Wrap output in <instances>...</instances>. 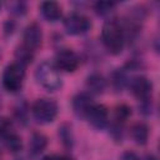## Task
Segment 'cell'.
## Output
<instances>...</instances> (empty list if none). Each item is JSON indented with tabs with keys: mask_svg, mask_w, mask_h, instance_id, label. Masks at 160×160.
I'll use <instances>...</instances> for the list:
<instances>
[{
	"mask_svg": "<svg viewBox=\"0 0 160 160\" xmlns=\"http://www.w3.org/2000/svg\"><path fill=\"white\" fill-rule=\"evenodd\" d=\"M101 40L104 46L110 54L112 55L120 54L125 44L122 25L115 19H110L105 21L101 29Z\"/></svg>",
	"mask_w": 160,
	"mask_h": 160,
	"instance_id": "1",
	"label": "cell"
},
{
	"mask_svg": "<svg viewBox=\"0 0 160 160\" xmlns=\"http://www.w3.org/2000/svg\"><path fill=\"white\" fill-rule=\"evenodd\" d=\"M35 80L41 88H44L49 92L58 91L62 86L60 71L58 70L55 64L49 60H45L38 65L35 70Z\"/></svg>",
	"mask_w": 160,
	"mask_h": 160,
	"instance_id": "2",
	"label": "cell"
},
{
	"mask_svg": "<svg viewBox=\"0 0 160 160\" xmlns=\"http://www.w3.org/2000/svg\"><path fill=\"white\" fill-rule=\"evenodd\" d=\"M58 111H59L58 102L48 98L38 99L31 105L32 118L38 124H41V125L52 122L58 116Z\"/></svg>",
	"mask_w": 160,
	"mask_h": 160,
	"instance_id": "3",
	"label": "cell"
},
{
	"mask_svg": "<svg viewBox=\"0 0 160 160\" xmlns=\"http://www.w3.org/2000/svg\"><path fill=\"white\" fill-rule=\"evenodd\" d=\"M25 80V66L18 64V62H12L9 64L2 72V86L10 91V92H16L22 88Z\"/></svg>",
	"mask_w": 160,
	"mask_h": 160,
	"instance_id": "4",
	"label": "cell"
},
{
	"mask_svg": "<svg viewBox=\"0 0 160 160\" xmlns=\"http://www.w3.org/2000/svg\"><path fill=\"white\" fill-rule=\"evenodd\" d=\"M91 20L81 12H71L64 20V29L69 35H82L91 29Z\"/></svg>",
	"mask_w": 160,
	"mask_h": 160,
	"instance_id": "5",
	"label": "cell"
},
{
	"mask_svg": "<svg viewBox=\"0 0 160 160\" xmlns=\"http://www.w3.org/2000/svg\"><path fill=\"white\" fill-rule=\"evenodd\" d=\"M54 64L59 71L74 72L80 65V58L71 49H60L55 55Z\"/></svg>",
	"mask_w": 160,
	"mask_h": 160,
	"instance_id": "6",
	"label": "cell"
},
{
	"mask_svg": "<svg viewBox=\"0 0 160 160\" xmlns=\"http://www.w3.org/2000/svg\"><path fill=\"white\" fill-rule=\"evenodd\" d=\"M130 91L132 92V95L139 99L140 101L142 100H148L151 99V94H152V82L149 78L144 76V75H139L135 76L130 80Z\"/></svg>",
	"mask_w": 160,
	"mask_h": 160,
	"instance_id": "7",
	"label": "cell"
},
{
	"mask_svg": "<svg viewBox=\"0 0 160 160\" xmlns=\"http://www.w3.org/2000/svg\"><path fill=\"white\" fill-rule=\"evenodd\" d=\"M86 119L96 130H102L109 124V110L102 104H94L89 110Z\"/></svg>",
	"mask_w": 160,
	"mask_h": 160,
	"instance_id": "8",
	"label": "cell"
},
{
	"mask_svg": "<svg viewBox=\"0 0 160 160\" xmlns=\"http://www.w3.org/2000/svg\"><path fill=\"white\" fill-rule=\"evenodd\" d=\"M42 42V30L38 22H30L22 32V44L35 51Z\"/></svg>",
	"mask_w": 160,
	"mask_h": 160,
	"instance_id": "9",
	"label": "cell"
},
{
	"mask_svg": "<svg viewBox=\"0 0 160 160\" xmlns=\"http://www.w3.org/2000/svg\"><path fill=\"white\" fill-rule=\"evenodd\" d=\"M71 105H72L74 114H75L79 119H86V115H88L89 110H90L91 106L94 105L92 95H91L90 92H88V91L79 92V94H76V95L72 98Z\"/></svg>",
	"mask_w": 160,
	"mask_h": 160,
	"instance_id": "10",
	"label": "cell"
},
{
	"mask_svg": "<svg viewBox=\"0 0 160 160\" xmlns=\"http://www.w3.org/2000/svg\"><path fill=\"white\" fill-rule=\"evenodd\" d=\"M40 11H41L42 18L48 21H51V22L60 20V18L62 15L61 6L56 1H44V2H41Z\"/></svg>",
	"mask_w": 160,
	"mask_h": 160,
	"instance_id": "11",
	"label": "cell"
},
{
	"mask_svg": "<svg viewBox=\"0 0 160 160\" xmlns=\"http://www.w3.org/2000/svg\"><path fill=\"white\" fill-rule=\"evenodd\" d=\"M86 88L89 90L88 92H90L91 95H100L106 89V80L101 74L92 72L86 78Z\"/></svg>",
	"mask_w": 160,
	"mask_h": 160,
	"instance_id": "12",
	"label": "cell"
},
{
	"mask_svg": "<svg viewBox=\"0 0 160 160\" xmlns=\"http://www.w3.org/2000/svg\"><path fill=\"white\" fill-rule=\"evenodd\" d=\"M48 146V138L40 131H35L31 134L30 141H29V152L31 156L40 155Z\"/></svg>",
	"mask_w": 160,
	"mask_h": 160,
	"instance_id": "13",
	"label": "cell"
},
{
	"mask_svg": "<svg viewBox=\"0 0 160 160\" xmlns=\"http://www.w3.org/2000/svg\"><path fill=\"white\" fill-rule=\"evenodd\" d=\"M59 139L62 144V146L68 150H71L74 148L75 144V136H74V131H72V126L69 122H62L59 126V131H58Z\"/></svg>",
	"mask_w": 160,
	"mask_h": 160,
	"instance_id": "14",
	"label": "cell"
},
{
	"mask_svg": "<svg viewBox=\"0 0 160 160\" xmlns=\"http://www.w3.org/2000/svg\"><path fill=\"white\" fill-rule=\"evenodd\" d=\"M131 139L138 145H145L149 140V126L144 122H136L130 130Z\"/></svg>",
	"mask_w": 160,
	"mask_h": 160,
	"instance_id": "15",
	"label": "cell"
},
{
	"mask_svg": "<svg viewBox=\"0 0 160 160\" xmlns=\"http://www.w3.org/2000/svg\"><path fill=\"white\" fill-rule=\"evenodd\" d=\"M14 55H15L16 62L20 64V65H22V66L29 65L32 61V59H34V51L31 49L26 48L24 44L16 46Z\"/></svg>",
	"mask_w": 160,
	"mask_h": 160,
	"instance_id": "16",
	"label": "cell"
},
{
	"mask_svg": "<svg viewBox=\"0 0 160 160\" xmlns=\"http://www.w3.org/2000/svg\"><path fill=\"white\" fill-rule=\"evenodd\" d=\"M4 139V144L6 146V149L11 152H19L21 151L22 149V141H21V138L15 134V132H9L6 136L2 138Z\"/></svg>",
	"mask_w": 160,
	"mask_h": 160,
	"instance_id": "17",
	"label": "cell"
},
{
	"mask_svg": "<svg viewBox=\"0 0 160 160\" xmlns=\"http://www.w3.org/2000/svg\"><path fill=\"white\" fill-rule=\"evenodd\" d=\"M126 84H128V78H126V72L124 71V69H116L115 71H112L111 85L115 91H121Z\"/></svg>",
	"mask_w": 160,
	"mask_h": 160,
	"instance_id": "18",
	"label": "cell"
},
{
	"mask_svg": "<svg viewBox=\"0 0 160 160\" xmlns=\"http://www.w3.org/2000/svg\"><path fill=\"white\" fill-rule=\"evenodd\" d=\"M116 4L112 1H98L94 4V10L99 16H109L115 10Z\"/></svg>",
	"mask_w": 160,
	"mask_h": 160,
	"instance_id": "19",
	"label": "cell"
},
{
	"mask_svg": "<svg viewBox=\"0 0 160 160\" xmlns=\"http://www.w3.org/2000/svg\"><path fill=\"white\" fill-rule=\"evenodd\" d=\"M114 116H115V121L124 124L130 116H131V108L126 104H119L115 108L114 111Z\"/></svg>",
	"mask_w": 160,
	"mask_h": 160,
	"instance_id": "20",
	"label": "cell"
},
{
	"mask_svg": "<svg viewBox=\"0 0 160 160\" xmlns=\"http://www.w3.org/2000/svg\"><path fill=\"white\" fill-rule=\"evenodd\" d=\"M9 11L15 15V16H22L26 14L28 11V5L24 1H14V2H9L8 4Z\"/></svg>",
	"mask_w": 160,
	"mask_h": 160,
	"instance_id": "21",
	"label": "cell"
},
{
	"mask_svg": "<svg viewBox=\"0 0 160 160\" xmlns=\"http://www.w3.org/2000/svg\"><path fill=\"white\" fill-rule=\"evenodd\" d=\"M110 134L115 141H118V142L121 141L122 140V124L114 121L111 128H110Z\"/></svg>",
	"mask_w": 160,
	"mask_h": 160,
	"instance_id": "22",
	"label": "cell"
},
{
	"mask_svg": "<svg viewBox=\"0 0 160 160\" xmlns=\"http://www.w3.org/2000/svg\"><path fill=\"white\" fill-rule=\"evenodd\" d=\"M11 132V122L6 118H0V136L4 138Z\"/></svg>",
	"mask_w": 160,
	"mask_h": 160,
	"instance_id": "23",
	"label": "cell"
},
{
	"mask_svg": "<svg viewBox=\"0 0 160 160\" xmlns=\"http://www.w3.org/2000/svg\"><path fill=\"white\" fill-rule=\"evenodd\" d=\"M120 160H141V159L136 152H134L131 150H126V151H124L121 154Z\"/></svg>",
	"mask_w": 160,
	"mask_h": 160,
	"instance_id": "24",
	"label": "cell"
},
{
	"mask_svg": "<svg viewBox=\"0 0 160 160\" xmlns=\"http://www.w3.org/2000/svg\"><path fill=\"white\" fill-rule=\"evenodd\" d=\"M14 29H15V22L12 20H8L4 24V31L6 35H11L14 32Z\"/></svg>",
	"mask_w": 160,
	"mask_h": 160,
	"instance_id": "25",
	"label": "cell"
},
{
	"mask_svg": "<svg viewBox=\"0 0 160 160\" xmlns=\"http://www.w3.org/2000/svg\"><path fill=\"white\" fill-rule=\"evenodd\" d=\"M40 160H56V158L52 156V155H45V156H42Z\"/></svg>",
	"mask_w": 160,
	"mask_h": 160,
	"instance_id": "26",
	"label": "cell"
},
{
	"mask_svg": "<svg viewBox=\"0 0 160 160\" xmlns=\"http://www.w3.org/2000/svg\"><path fill=\"white\" fill-rule=\"evenodd\" d=\"M56 160H75V159H72V158H70V156H68V155H62V156L56 158Z\"/></svg>",
	"mask_w": 160,
	"mask_h": 160,
	"instance_id": "27",
	"label": "cell"
},
{
	"mask_svg": "<svg viewBox=\"0 0 160 160\" xmlns=\"http://www.w3.org/2000/svg\"><path fill=\"white\" fill-rule=\"evenodd\" d=\"M0 10H1V4H0Z\"/></svg>",
	"mask_w": 160,
	"mask_h": 160,
	"instance_id": "28",
	"label": "cell"
}]
</instances>
